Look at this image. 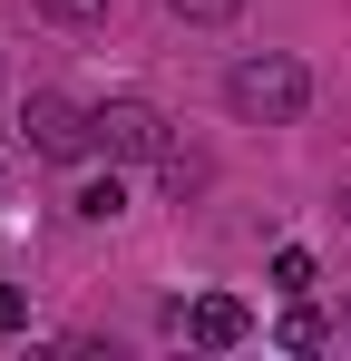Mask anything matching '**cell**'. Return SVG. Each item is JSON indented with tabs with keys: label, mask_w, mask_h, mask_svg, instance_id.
<instances>
[{
	"label": "cell",
	"mask_w": 351,
	"mask_h": 361,
	"mask_svg": "<svg viewBox=\"0 0 351 361\" xmlns=\"http://www.w3.org/2000/svg\"><path fill=\"white\" fill-rule=\"evenodd\" d=\"M225 108L244 127H292L312 108V68L292 59V49H264V59H234L225 68Z\"/></svg>",
	"instance_id": "cell-1"
},
{
	"label": "cell",
	"mask_w": 351,
	"mask_h": 361,
	"mask_svg": "<svg viewBox=\"0 0 351 361\" xmlns=\"http://www.w3.org/2000/svg\"><path fill=\"white\" fill-rule=\"evenodd\" d=\"M20 127H30V147L58 157V166L98 157V108H78L68 88H30V98H20Z\"/></svg>",
	"instance_id": "cell-2"
},
{
	"label": "cell",
	"mask_w": 351,
	"mask_h": 361,
	"mask_svg": "<svg viewBox=\"0 0 351 361\" xmlns=\"http://www.w3.org/2000/svg\"><path fill=\"white\" fill-rule=\"evenodd\" d=\"M98 157H117V166H166L176 137H166V118H156L147 98H108V108H98Z\"/></svg>",
	"instance_id": "cell-3"
},
{
	"label": "cell",
	"mask_w": 351,
	"mask_h": 361,
	"mask_svg": "<svg viewBox=\"0 0 351 361\" xmlns=\"http://www.w3.org/2000/svg\"><path fill=\"white\" fill-rule=\"evenodd\" d=\"M185 332H195L205 352H234V342L254 332V312H244V302H234V293H205V302H195V312H185Z\"/></svg>",
	"instance_id": "cell-4"
},
{
	"label": "cell",
	"mask_w": 351,
	"mask_h": 361,
	"mask_svg": "<svg viewBox=\"0 0 351 361\" xmlns=\"http://www.w3.org/2000/svg\"><path fill=\"white\" fill-rule=\"evenodd\" d=\"M273 342H283V352H322V342H332V322H322L312 302L292 293V312H283V322H273Z\"/></svg>",
	"instance_id": "cell-5"
},
{
	"label": "cell",
	"mask_w": 351,
	"mask_h": 361,
	"mask_svg": "<svg viewBox=\"0 0 351 361\" xmlns=\"http://www.w3.org/2000/svg\"><path fill=\"white\" fill-rule=\"evenodd\" d=\"M117 205H127V185H117V166H108V176H88V185H78V215H88V225H108Z\"/></svg>",
	"instance_id": "cell-6"
},
{
	"label": "cell",
	"mask_w": 351,
	"mask_h": 361,
	"mask_svg": "<svg viewBox=\"0 0 351 361\" xmlns=\"http://www.w3.org/2000/svg\"><path fill=\"white\" fill-rule=\"evenodd\" d=\"M39 20H58V30H98L108 20V0H30Z\"/></svg>",
	"instance_id": "cell-7"
},
{
	"label": "cell",
	"mask_w": 351,
	"mask_h": 361,
	"mask_svg": "<svg viewBox=\"0 0 351 361\" xmlns=\"http://www.w3.org/2000/svg\"><path fill=\"white\" fill-rule=\"evenodd\" d=\"M273 293H312V254H302V244L273 254Z\"/></svg>",
	"instance_id": "cell-8"
},
{
	"label": "cell",
	"mask_w": 351,
	"mask_h": 361,
	"mask_svg": "<svg viewBox=\"0 0 351 361\" xmlns=\"http://www.w3.org/2000/svg\"><path fill=\"white\" fill-rule=\"evenodd\" d=\"M176 20H234V10H244V0H166Z\"/></svg>",
	"instance_id": "cell-9"
},
{
	"label": "cell",
	"mask_w": 351,
	"mask_h": 361,
	"mask_svg": "<svg viewBox=\"0 0 351 361\" xmlns=\"http://www.w3.org/2000/svg\"><path fill=\"white\" fill-rule=\"evenodd\" d=\"M20 322H30V293H20V283H0V332H20Z\"/></svg>",
	"instance_id": "cell-10"
},
{
	"label": "cell",
	"mask_w": 351,
	"mask_h": 361,
	"mask_svg": "<svg viewBox=\"0 0 351 361\" xmlns=\"http://www.w3.org/2000/svg\"><path fill=\"white\" fill-rule=\"evenodd\" d=\"M0 185H10V157H0Z\"/></svg>",
	"instance_id": "cell-11"
},
{
	"label": "cell",
	"mask_w": 351,
	"mask_h": 361,
	"mask_svg": "<svg viewBox=\"0 0 351 361\" xmlns=\"http://www.w3.org/2000/svg\"><path fill=\"white\" fill-rule=\"evenodd\" d=\"M342 215H351V195H342Z\"/></svg>",
	"instance_id": "cell-12"
}]
</instances>
